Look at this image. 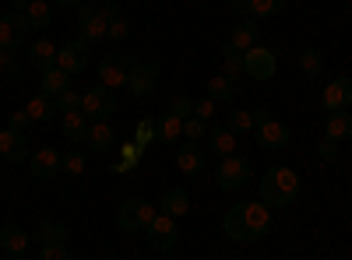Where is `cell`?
<instances>
[{"instance_id": "6da1fadb", "label": "cell", "mask_w": 352, "mask_h": 260, "mask_svg": "<svg viewBox=\"0 0 352 260\" xmlns=\"http://www.w3.org/2000/svg\"><path fill=\"white\" fill-rule=\"evenodd\" d=\"M222 228L232 239H240V243L261 239L272 228V208L264 204V200H243V204H236L232 211H226Z\"/></svg>"}, {"instance_id": "7a4b0ae2", "label": "cell", "mask_w": 352, "mask_h": 260, "mask_svg": "<svg viewBox=\"0 0 352 260\" xmlns=\"http://www.w3.org/2000/svg\"><path fill=\"white\" fill-rule=\"evenodd\" d=\"M296 197H300V176L292 169L278 165L272 172H264V180H261V200L268 208H289Z\"/></svg>"}, {"instance_id": "3957f363", "label": "cell", "mask_w": 352, "mask_h": 260, "mask_svg": "<svg viewBox=\"0 0 352 260\" xmlns=\"http://www.w3.org/2000/svg\"><path fill=\"white\" fill-rule=\"evenodd\" d=\"M215 183H219V190H243L250 183V162L236 152L226 155L215 169Z\"/></svg>"}, {"instance_id": "277c9868", "label": "cell", "mask_w": 352, "mask_h": 260, "mask_svg": "<svg viewBox=\"0 0 352 260\" xmlns=\"http://www.w3.org/2000/svg\"><path fill=\"white\" fill-rule=\"evenodd\" d=\"M155 218V208L148 204V200H141V197H127L120 211H116V225L124 228V233H138V228H148Z\"/></svg>"}, {"instance_id": "5b68a950", "label": "cell", "mask_w": 352, "mask_h": 260, "mask_svg": "<svg viewBox=\"0 0 352 260\" xmlns=\"http://www.w3.org/2000/svg\"><path fill=\"white\" fill-rule=\"evenodd\" d=\"M81 113L92 123H99V120H109L113 113H116V95L106 88V84H96V88H88V92H81Z\"/></svg>"}, {"instance_id": "8992f818", "label": "cell", "mask_w": 352, "mask_h": 260, "mask_svg": "<svg viewBox=\"0 0 352 260\" xmlns=\"http://www.w3.org/2000/svg\"><path fill=\"white\" fill-rule=\"evenodd\" d=\"M254 137L264 144V148H285V144H289V127L285 123H278L275 117H268V113H264V109H257L254 113Z\"/></svg>"}, {"instance_id": "52a82bcc", "label": "cell", "mask_w": 352, "mask_h": 260, "mask_svg": "<svg viewBox=\"0 0 352 260\" xmlns=\"http://www.w3.org/2000/svg\"><path fill=\"white\" fill-rule=\"evenodd\" d=\"M78 39L81 43H88V46H96V43H102V39H109V18L102 14V8L99 11H88V8H78Z\"/></svg>"}, {"instance_id": "ba28073f", "label": "cell", "mask_w": 352, "mask_h": 260, "mask_svg": "<svg viewBox=\"0 0 352 260\" xmlns=\"http://www.w3.org/2000/svg\"><path fill=\"white\" fill-rule=\"evenodd\" d=\"M155 81H159V64H138V60H131V71H127V92H131L138 102L152 99Z\"/></svg>"}, {"instance_id": "9c48e42d", "label": "cell", "mask_w": 352, "mask_h": 260, "mask_svg": "<svg viewBox=\"0 0 352 260\" xmlns=\"http://www.w3.org/2000/svg\"><path fill=\"white\" fill-rule=\"evenodd\" d=\"M127 71H131V56L124 53H109L99 60V84H106V88H127Z\"/></svg>"}, {"instance_id": "30bf717a", "label": "cell", "mask_w": 352, "mask_h": 260, "mask_svg": "<svg viewBox=\"0 0 352 260\" xmlns=\"http://www.w3.org/2000/svg\"><path fill=\"white\" fill-rule=\"evenodd\" d=\"M243 67H247V78H254V81H268V78H275L278 60H275V53H272L268 46H254V49L243 53Z\"/></svg>"}, {"instance_id": "8fae6325", "label": "cell", "mask_w": 352, "mask_h": 260, "mask_svg": "<svg viewBox=\"0 0 352 260\" xmlns=\"http://www.w3.org/2000/svg\"><path fill=\"white\" fill-rule=\"evenodd\" d=\"M88 64H92V53H88V43H81V39L56 49V67L67 71V74H81Z\"/></svg>"}, {"instance_id": "7c38bea8", "label": "cell", "mask_w": 352, "mask_h": 260, "mask_svg": "<svg viewBox=\"0 0 352 260\" xmlns=\"http://www.w3.org/2000/svg\"><path fill=\"white\" fill-rule=\"evenodd\" d=\"M28 165H32V176L36 180H53L56 172L64 169V155L56 148H39L36 155H28Z\"/></svg>"}, {"instance_id": "4fadbf2b", "label": "cell", "mask_w": 352, "mask_h": 260, "mask_svg": "<svg viewBox=\"0 0 352 260\" xmlns=\"http://www.w3.org/2000/svg\"><path fill=\"white\" fill-rule=\"evenodd\" d=\"M0 250H4L11 260H25L28 257V236H25V228L18 225H0Z\"/></svg>"}, {"instance_id": "5bb4252c", "label": "cell", "mask_w": 352, "mask_h": 260, "mask_svg": "<svg viewBox=\"0 0 352 260\" xmlns=\"http://www.w3.org/2000/svg\"><path fill=\"white\" fill-rule=\"evenodd\" d=\"M14 11L25 14L28 28H46L53 21V4L50 0H14Z\"/></svg>"}, {"instance_id": "9a60e30c", "label": "cell", "mask_w": 352, "mask_h": 260, "mask_svg": "<svg viewBox=\"0 0 352 260\" xmlns=\"http://www.w3.org/2000/svg\"><path fill=\"white\" fill-rule=\"evenodd\" d=\"M25 32H28V21H25V14H21V11H14V14H4V18H0V46H4V49L21 46Z\"/></svg>"}, {"instance_id": "2e32d148", "label": "cell", "mask_w": 352, "mask_h": 260, "mask_svg": "<svg viewBox=\"0 0 352 260\" xmlns=\"http://www.w3.org/2000/svg\"><path fill=\"white\" fill-rule=\"evenodd\" d=\"M349 102H352V81L349 78H335L324 88V95H320V106H324L328 113H342Z\"/></svg>"}, {"instance_id": "e0dca14e", "label": "cell", "mask_w": 352, "mask_h": 260, "mask_svg": "<svg viewBox=\"0 0 352 260\" xmlns=\"http://www.w3.org/2000/svg\"><path fill=\"white\" fill-rule=\"evenodd\" d=\"M148 239H152L155 250H173V246H176V218L155 215L152 225H148Z\"/></svg>"}, {"instance_id": "ac0fdd59", "label": "cell", "mask_w": 352, "mask_h": 260, "mask_svg": "<svg viewBox=\"0 0 352 260\" xmlns=\"http://www.w3.org/2000/svg\"><path fill=\"white\" fill-rule=\"evenodd\" d=\"M0 158L25 162V158H28V141H25V134H14L11 127L0 130Z\"/></svg>"}, {"instance_id": "d6986e66", "label": "cell", "mask_w": 352, "mask_h": 260, "mask_svg": "<svg viewBox=\"0 0 352 260\" xmlns=\"http://www.w3.org/2000/svg\"><path fill=\"white\" fill-rule=\"evenodd\" d=\"M60 130L67 141H85L88 130H92V120L85 117L81 109H64V117H60Z\"/></svg>"}, {"instance_id": "ffe728a7", "label": "cell", "mask_w": 352, "mask_h": 260, "mask_svg": "<svg viewBox=\"0 0 352 260\" xmlns=\"http://www.w3.org/2000/svg\"><path fill=\"white\" fill-rule=\"evenodd\" d=\"M257 21L254 18H243L240 25H232V36H229V46L236 49V53H247V49H254L257 46Z\"/></svg>"}, {"instance_id": "44dd1931", "label": "cell", "mask_w": 352, "mask_h": 260, "mask_svg": "<svg viewBox=\"0 0 352 260\" xmlns=\"http://www.w3.org/2000/svg\"><path fill=\"white\" fill-rule=\"evenodd\" d=\"M176 169L184 172V176H197V172L204 169V152L197 148L194 141H187L180 152H176Z\"/></svg>"}, {"instance_id": "7402d4cb", "label": "cell", "mask_w": 352, "mask_h": 260, "mask_svg": "<svg viewBox=\"0 0 352 260\" xmlns=\"http://www.w3.org/2000/svg\"><path fill=\"white\" fill-rule=\"evenodd\" d=\"M204 92H208V99H215V102H232L240 95V84L232 78H226V74H212L208 84H204Z\"/></svg>"}, {"instance_id": "603a6c76", "label": "cell", "mask_w": 352, "mask_h": 260, "mask_svg": "<svg viewBox=\"0 0 352 260\" xmlns=\"http://www.w3.org/2000/svg\"><path fill=\"white\" fill-rule=\"evenodd\" d=\"M85 141H88V148H92L96 155H109L113 144H116V134H113V127L106 120H99V123H92V130H88Z\"/></svg>"}, {"instance_id": "cb8c5ba5", "label": "cell", "mask_w": 352, "mask_h": 260, "mask_svg": "<svg viewBox=\"0 0 352 260\" xmlns=\"http://www.w3.org/2000/svg\"><path fill=\"white\" fill-rule=\"evenodd\" d=\"M39 81H43V92H46V95H53V99L60 95V92H67V88H71V74H67V71H60L56 64H53V67H46V71H39Z\"/></svg>"}, {"instance_id": "d4e9b609", "label": "cell", "mask_w": 352, "mask_h": 260, "mask_svg": "<svg viewBox=\"0 0 352 260\" xmlns=\"http://www.w3.org/2000/svg\"><path fill=\"white\" fill-rule=\"evenodd\" d=\"M56 109H60V106H56V99H53V95H46V92L32 95V99H28V106H25V113H28V120H32V123H43V120H50Z\"/></svg>"}, {"instance_id": "484cf974", "label": "cell", "mask_w": 352, "mask_h": 260, "mask_svg": "<svg viewBox=\"0 0 352 260\" xmlns=\"http://www.w3.org/2000/svg\"><path fill=\"white\" fill-rule=\"evenodd\" d=\"M187 211H190V197H187V190L169 187V190L162 193V215L180 218V215H187Z\"/></svg>"}, {"instance_id": "4316f807", "label": "cell", "mask_w": 352, "mask_h": 260, "mask_svg": "<svg viewBox=\"0 0 352 260\" xmlns=\"http://www.w3.org/2000/svg\"><path fill=\"white\" fill-rule=\"evenodd\" d=\"M324 137L331 141H349L352 137V113H331V117L324 120Z\"/></svg>"}, {"instance_id": "83f0119b", "label": "cell", "mask_w": 352, "mask_h": 260, "mask_svg": "<svg viewBox=\"0 0 352 260\" xmlns=\"http://www.w3.org/2000/svg\"><path fill=\"white\" fill-rule=\"evenodd\" d=\"M36 233H39L43 243H67L71 228H67L64 222H56V218H39V222H36Z\"/></svg>"}, {"instance_id": "f1b7e54d", "label": "cell", "mask_w": 352, "mask_h": 260, "mask_svg": "<svg viewBox=\"0 0 352 260\" xmlns=\"http://www.w3.org/2000/svg\"><path fill=\"white\" fill-rule=\"evenodd\" d=\"M56 49H60V46H53V43L39 39L36 46H28V60H32V67H36V71H46V67H53V64H56Z\"/></svg>"}, {"instance_id": "f546056e", "label": "cell", "mask_w": 352, "mask_h": 260, "mask_svg": "<svg viewBox=\"0 0 352 260\" xmlns=\"http://www.w3.org/2000/svg\"><path fill=\"white\" fill-rule=\"evenodd\" d=\"M208 152H212V155H219V158L232 155V152H236V134H232L229 127L212 130V134H208Z\"/></svg>"}, {"instance_id": "4dcf8cb0", "label": "cell", "mask_w": 352, "mask_h": 260, "mask_svg": "<svg viewBox=\"0 0 352 260\" xmlns=\"http://www.w3.org/2000/svg\"><path fill=\"white\" fill-rule=\"evenodd\" d=\"M102 14L109 18V39H113V43H124V39L131 36V25H127L124 11L116 8V4H106V8H102Z\"/></svg>"}, {"instance_id": "1f68e13d", "label": "cell", "mask_w": 352, "mask_h": 260, "mask_svg": "<svg viewBox=\"0 0 352 260\" xmlns=\"http://www.w3.org/2000/svg\"><path fill=\"white\" fill-rule=\"evenodd\" d=\"M236 4H243V11L257 21V18H272L275 11H282L285 0H236Z\"/></svg>"}, {"instance_id": "d6a6232c", "label": "cell", "mask_w": 352, "mask_h": 260, "mask_svg": "<svg viewBox=\"0 0 352 260\" xmlns=\"http://www.w3.org/2000/svg\"><path fill=\"white\" fill-rule=\"evenodd\" d=\"M222 74L232 78V81H236L240 74H247V67H243V53H236L229 43L222 46Z\"/></svg>"}, {"instance_id": "836d02e7", "label": "cell", "mask_w": 352, "mask_h": 260, "mask_svg": "<svg viewBox=\"0 0 352 260\" xmlns=\"http://www.w3.org/2000/svg\"><path fill=\"white\" fill-rule=\"evenodd\" d=\"M141 155H144V148H138L134 141L120 144V162H113V172H131V169L141 162Z\"/></svg>"}, {"instance_id": "e575fe53", "label": "cell", "mask_w": 352, "mask_h": 260, "mask_svg": "<svg viewBox=\"0 0 352 260\" xmlns=\"http://www.w3.org/2000/svg\"><path fill=\"white\" fill-rule=\"evenodd\" d=\"M320 71H324V56H320L314 46H307V49L300 53V74H303V78H317Z\"/></svg>"}, {"instance_id": "d590c367", "label": "cell", "mask_w": 352, "mask_h": 260, "mask_svg": "<svg viewBox=\"0 0 352 260\" xmlns=\"http://www.w3.org/2000/svg\"><path fill=\"white\" fill-rule=\"evenodd\" d=\"M226 127H229L232 134H236V137H240V134H247V130H254V113H250V109H240V106H236V109L229 113Z\"/></svg>"}, {"instance_id": "8d00e7d4", "label": "cell", "mask_w": 352, "mask_h": 260, "mask_svg": "<svg viewBox=\"0 0 352 260\" xmlns=\"http://www.w3.org/2000/svg\"><path fill=\"white\" fill-rule=\"evenodd\" d=\"M180 134H184V120L173 117V113H166L162 123H159V141H162V144H173Z\"/></svg>"}, {"instance_id": "74e56055", "label": "cell", "mask_w": 352, "mask_h": 260, "mask_svg": "<svg viewBox=\"0 0 352 260\" xmlns=\"http://www.w3.org/2000/svg\"><path fill=\"white\" fill-rule=\"evenodd\" d=\"M152 141H159V123H155V120H138V127H134V144H138V148H148Z\"/></svg>"}, {"instance_id": "f35d334b", "label": "cell", "mask_w": 352, "mask_h": 260, "mask_svg": "<svg viewBox=\"0 0 352 260\" xmlns=\"http://www.w3.org/2000/svg\"><path fill=\"white\" fill-rule=\"evenodd\" d=\"M169 113H173V117H180V120H190V117H194V102H190L187 95H176V99L169 102Z\"/></svg>"}, {"instance_id": "ab89813d", "label": "cell", "mask_w": 352, "mask_h": 260, "mask_svg": "<svg viewBox=\"0 0 352 260\" xmlns=\"http://www.w3.org/2000/svg\"><path fill=\"white\" fill-rule=\"evenodd\" d=\"M85 155L81 152H71V155H64V172L67 176H85Z\"/></svg>"}, {"instance_id": "60d3db41", "label": "cell", "mask_w": 352, "mask_h": 260, "mask_svg": "<svg viewBox=\"0 0 352 260\" xmlns=\"http://www.w3.org/2000/svg\"><path fill=\"white\" fill-rule=\"evenodd\" d=\"M39 260H71L67 257V243H43Z\"/></svg>"}, {"instance_id": "b9f144b4", "label": "cell", "mask_w": 352, "mask_h": 260, "mask_svg": "<svg viewBox=\"0 0 352 260\" xmlns=\"http://www.w3.org/2000/svg\"><path fill=\"white\" fill-rule=\"evenodd\" d=\"M56 106H60V113H64V109H81V92H78V88L60 92V95H56Z\"/></svg>"}, {"instance_id": "7bdbcfd3", "label": "cell", "mask_w": 352, "mask_h": 260, "mask_svg": "<svg viewBox=\"0 0 352 260\" xmlns=\"http://www.w3.org/2000/svg\"><path fill=\"white\" fill-rule=\"evenodd\" d=\"M184 137L197 144V141L204 137V120H197V117H190V120H184Z\"/></svg>"}, {"instance_id": "ee69618b", "label": "cell", "mask_w": 352, "mask_h": 260, "mask_svg": "<svg viewBox=\"0 0 352 260\" xmlns=\"http://www.w3.org/2000/svg\"><path fill=\"white\" fill-rule=\"evenodd\" d=\"M335 155H338V141H331V137H320V141H317V158L331 162Z\"/></svg>"}, {"instance_id": "f6af8a7d", "label": "cell", "mask_w": 352, "mask_h": 260, "mask_svg": "<svg viewBox=\"0 0 352 260\" xmlns=\"http://www.w3.org/2000/svg\"><path fill=\"white\" fill-rule=\"evenodd\" d=\"M194 117H197V120H212V117H215V99L194 102Z\"/></svg>"}, {"instance_id": "bcb514c9", "label": "cell", "mask_w": 352, "mask_h": 260, "mask_svg": "<svg viewBox=\"0 0 352 260\" xmlns=\"http://www.w3.org/2000/svg\"><path fill=\"white\" fill-rule=\"evenodd\" d=\"M0 71H8V74L18 71V56H14V49H4V46H0Z\"/></svg>"}, {"instance_id": "7dc6e473", "label": "cell", "mask_w": 352, "mask_h": 260, "mask_svg": "<svg viewBox=\"0 0 352 260\" xmlns=\"http://www.w3.org/2000/svg\"><path fill=\"white\" fill-rule=\"evenodd\" d=\"M8 127H11L14 134H25L28 127H32V120H28V113H25V109H18L14 117H11V123H8Z\"/></svg>"}, {"instance_id": "c3c4849f", "label": "cell", "mask_w": 352, "mask_h": 260, "mask_svg": "<svg viewBox=\"0 0 352 260\" xmlns=\"http://www.w3.org/2000/svg\"><path fill=\"white\" fill-rule=\"evenodd\" d=\"M53 4H60V8H81L85 0H53Z\"/></svg>"}, {"instance_id": "681fc988", "label": "cell", "mask_w": 352, "mask_h": 260, "mask_svg": "<svg viewBox=\"0 0 352 260\" xmlns=\"http://www.w3.org/2000/svg\"><path fill=\"white\" fill-rule=\"evenodd\" d=\"M74 260H85V257H74Z\"/></svg>"}]
</instances>
